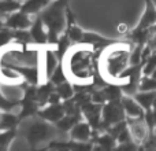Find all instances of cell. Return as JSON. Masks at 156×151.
<instances>
[{
  "mask_svg": "<svg viewBox=\"0 0 156 151\" xmlns=\"http://www.w3.org/2000/svg\"><path fill=\"white\" fill-rule=\"evenodd\" d=\"M94 48L86 44H74L65 55L63 66L76 84H92L94 77Z\"/></svg>",
  "mask_w": 156,
  "mask_h": 151,
  "instance_id": "cell-1",
  "label": "cell"
},
{
  "mask_svg": "<svg viewBox=\"0 0 156 151\" xmlns=\"http://www.w3.org/2000/svg\"><path fill=\"white\" fill-rule=\"evenodd\" d=\"M132 47L127 43H114L104 48L100 61V73L108 81L114 84H121L123 73L130 68Z\"/></svg>",
  "mask_w": 156,
  "mask_h": 151,
  "instance_id": "cell-2",
  "label": "cell"
},
{
  "mask_svg": "<svg viewBox=\"0 0 156 151\" xmlns=\"http://www.w3.org/2000/svg\"><path fill=\"white\" fill-rule=\"evenodd\" d=\"M69 0H52L45 8L40 13L41 19L44 21L48 30V46L56 47L63 29L66 26V10Z\"/></svg>",
  "mask_w": 156,
  "mask_h": 151,
  "instance_id": "cell-3",
  "label": "cell"
},
{
  "mask_svg": "<svg viewBox=\"0 0 156 151\" xmlns=\"http://www.w3.org/2000/svg\"><path fill=\"white\" fill-rule=\"evenodd\" d=\"M55 124L45 120H32L22 124V133H23L26 142L32 149H36L40 143L49 142L56 136V128Z\"/></svg>",
  "mask_w": 156,
  "mask_h": 151,
  "instance_id": "cell-4",
  "label": "cell"
},
{
  "mask_svg": "<svg viewBox=\"0 0 156 151\" xmlns=\"http://www.w3.org/2000/svg\"><path fill=\"white\" fill-rule=\"evenodd\" d=\"M125 109L122 106L121 99L116 100H110L103 105V111H101V125L103 128H110L111 125L118 124V122L125 120Z\"/></svg>",
  "mask_w": 156,
  "mask_h": 151,
  "instance_id": "cell-5",
  "label": "cell"
},
{
  "mask_svg": "<svg viewBox=\"0 0 156 151\" xmlns=\"http://www.w3.org/2000/svg\"><path fill=\"white\" fill-rule=\"evenodd\" d=\"M127 128H129L130 136H132V142L134 144H144L148 142L149 139V128L151 125L148 124L147 120L143 117L138 118H127Z\"/></svg>",
  "mask_w": 156,
  "mask_h": 151,
  "instance_id": "cell-6",
  "label": "cell"
},
{
  "mask_svg": "<svg viewBox=\"0 0 156 151\" xmlns=\"http://www.w3.org/2000/svg\"><path fill=\"white\" fill-rule=\"evenodd\" d=\"M62 62L58 55L56 50H52L51 47H47L45 51L43 52V59H41V74H43V81L49 80L55 69Z\"/></svg>",
  "mask_w": 156,
  "mask_h": 151,
  "instance_id": "cell-7",
  "label": "cell"
},
{
  "mask_svg": "<svg viewBox=\"0 0 156 151\" xmlns=\"http://www.w3.org/2000/svg\"><path fill=\"white\" fill-rule=\"evenodd\" d=\"M32 14H27L22 10L14 11V13L8 14L7 18L4 19V26L10 28V29H30L33 21Z\"/></svg>",
  "mask_w": 156,
  "mask_h": 151,
  "instance_id": "cell-8",
  "label": "cell"
},
{
  "mask_svg": "<svg viewBox=\"0 0 156 151\" xmlns=\"http://www.w3.org/2000/svg\"><path fill=\"white\" fill-rule=\"evenodd\" d=\"M65 116H66V110L63 103H48V105L44 106V109H40L37 111V117L52 122V124H56Z\"/></svg>",
  "mask_w": 156,
  "mask_h": 151,
  "instance_id": "cell-9",
  "label": "cell"
},
{
  "mask_svg": "<svg viewBox=\"0 0 156 151\" xmlns=\"http://www.w3.org/2000/svg\"><path fill=\"white\" fill-rule=\"evenodd\" d=\"M101 111L103 105L93 102V100L81 106V113L86 118V121L92 125V128H99L101 125Z\"/></svg>",
  "mask_w": 156,
  "mask_h": 151,
  "instance_id": "cell-10",
  "label": "cell"
},
{
  "mask_svg": "<svg viewBox=\"0 0 156 151\" xmlns=\"http://www.w3.org/2000/svg\"><path fill=\"white\" fill-rule=\"evenodd\" d=\"M29 32H30V36H32V41L34 44H37L40 47L48 46V30H47L44 21L41 19L40 15L33 21Z\"/></svg>",
  "mask_w": 156,
  "mask_h": 151,
  "instance_id": "cell-11",
  "label": "cell"
},
{
  "mask_svg": "<svg viewBox=\"0 0 156 151\" xmlns=\"http://www.w3.org/2000/svg\"><path fill=\"white\" fill-rule=\"evenodd\" d=\"M122 106L125 109L127 118H138V117H144V110L145 109L137 102L136 98H130L129 96H122L121 98Z\"/></svg>",
  "mask_w": 156,
  "mask_h": 151,
  "instance_id": "cell-12",
  "label": "cell"
},
{
  "mask_svg": "<svg viewBox=\"0 0 156 151\" xmlns=\"http://www.w3.org/2000/svg\"><path fill=\"white\" fill-rule=\"evenodd\" d=\"M92 125L88 121H80L70 131V139L77 142H90Z\"/></svg>",
  "mask_w": 156,
  "mask_h": 151,
  "instance_id": "cell-13",
  "label": "cell"
},
{
  "mask_svg": "<svg viewBox=\"0 0 156 151\" xmlns=\"http://www.w3.org/2000/svg\"><path fill=\"white\" fill-rule=\"evenodd\" d=\"M114 43L115 41L111 40V39H105L103 36L97 35V33H92V32H85L83 39H82V44H86V46L92 47V48H96V50L107 48L108 46H111Z\"/></svg>",
  "mask_w": 156,
  "mask_h": 151,
  "instance_id": "cell-14",
  "label": "cell"
},
{
  "mask_svg": "<svg viewBox=\"0 0 156 151\" xmlns=\"http://www.w3.org/2000/svg\"><path fill=\"white\" fill-rule=\"evenodd\" d=\"M80 111H77V113H74V114H66L60 121H58L56 124H55L56 128L60 131H63V132H70V131L73 129L74 125L81 121V117H82L81 114L82 113H80Z\"/></svg>",
  "mask_w": 156,
  "mask_h": 151,
  "instance_id": "cell-15",
  "label": "cell"
},
{
  "mask_svg": "<svg viewBox=\"0 0 156 151\" xmlns=\"http://www.w3.org/2000/svg\"><path fill=\"white\" fill-rule=\"evenodd\" d=\"M134 98L145 110H149V107L154 106V102L156 99V92L155 91H141Z\"/></svg>",
  "mask_w": 156,
  "mask_h": 151,
  "instance_id": "cell-16",
  "label": "cell"
},
{
  "mask_svg": "<svg viewBox=\"0 0 156 151\" xmlns=\"http://www.w3.org/2000/svg\"><path fill=\"white\" fill-rule=\"evenodd\" d=\"M55 91L59 94V96L62 98V100H67V99H71L76 94V88L71 85L69 81H65L62 84H58L55 85Z\"/></svg>",
  "mask_w": 156,
  "mask_h": 151,
  "instance_id": "cell-17",
  "label": "cell"
},
{
  "mask_svg": "<svg viewBox=\"0 0 156 151\" xmlns=\"http://www.w3.org/2000/svg\"><path fill=\"white\" fill-rule=\"evenodd\" d=\"M22 3L23 2H16V0H2L0 2V15L4 17L14 11L21 10Z\"/></svg>",
  "mask_w": 156,
  "mask_h": 151,
  "instance_id": "cell-18",
  "label": "cell"
},
{
  "mask_svg": "<svg viewBox=\"0 0 156 151\" xmlns=\"http://www.w3.org/2000/svg\"><path fill=\"white\" fill-rule=\"evenodd\" d=\"M16 135V128L0 131V150H7Z\"/></svg>",
  "mask_w": 156,
  "mask_h": 151,
  "instance_id": "cell-19",
  "label": "cell"
},
{
  "mask_svg": "<svg viewBox=\"0 0 156 151\" xmlns=\"http://www.w3.org/2000/svg\"><path fill=\"white\" fill-rule=\"evenodd\" d=\"M14 109H21V102H15L11 100L3 94L0 89V110L2 111H12Z\"/></svg>",
  "mask_w": 156,
  "mask_h": 151,
  "instance_id": "cell-20",
  "label": "cell"
},
{
  "mask_svg": "<svg viewBox=\"0 0 156 151\" xmlns=\"http://www.w3.org/2000/svg\"><path fill=\"white\" fill-rule=\"evenodd\" d=\"M96 140H97V143H99L100 149H107L108 150V149H114V147H115L116 138L108 132V133H103V135L97 136Z\"/></svg>",
  "mask_w": 156,
  "mask_h": 151,
  "instance_id": "cell-21",
  "label": "cell"
},
{
  "mask_svg": "<svg viewBox=\"0 0 156 151\" xmlns=\"http://www.w3.org/2000/svg\"><path fill=\"white\" fill-rule=\"evenodd\" d=\"M67 77L69 76L66 73V69H65V66H63V62H60L59 66H58V68L55 69V72L52 73L49 80H51L55 85H58V84H62V83H65V81H67Z\"/></svg>",
  "mask_w": 156,
  "mask_h": 151,
  "instance_id": "cell-22",
  "label": "cell"
},
{
  "mask_svg": "<svg viewBox=\"0 0 156 151\" xmlns=\"http://www.w3.org/2000/svg\"><path fill=\"white\" fill-rule=\"evenodd\" d=\"M116 30H118L119 35H126V33H129V26L126 24H119L116 26Z\"/></svg>",
  "mask_w": 156,
  "mask_h": 151,
  "instance_id": "cell-23",
  "label": "cell"
},
{
  "mask_svg": "<svg viewBox=\"0 0 156 151\" xmlns=\"http://www.w3.org/2000/svg\"><path fill=\"white\" fill-rule=\"evenodd\" d=\"M152 121H154V124L156 125V109H155V111H154V114H152Z\"/></svg>",
  "mask_w": 156,
  "mask_h": 151,
  "instance_id": "cell-24",
  "label": "cell"
},
{
  "mask_svg": "<svg viewBox=\"0 0 156 151\" xmlns=\"http://www.w3.org/2000/svg\"><path fill=\"white\" fill-rule=\"evenodd\" d=\"M155 136H156V133H155Z\"/></svg>",
  "mask_w": 156,
  "mask_h": 151,
  "instance_id": "cell-25",
  "label": "cell"
},
{
  "mask_svg": "<svg viewBox=\"0 0 156 151\" xmlns=\"http://www.w3.org/2000/svg\"><path fill=\"white\" fill-rule=\"evenodd\" d=\"M0 2H2V0H0Z\"/></svg>",
  "mask_w": 156,
  "mask_h": 151,
  "instance_id": "cell-26",
  "label": "cell"
}]
</instances>
